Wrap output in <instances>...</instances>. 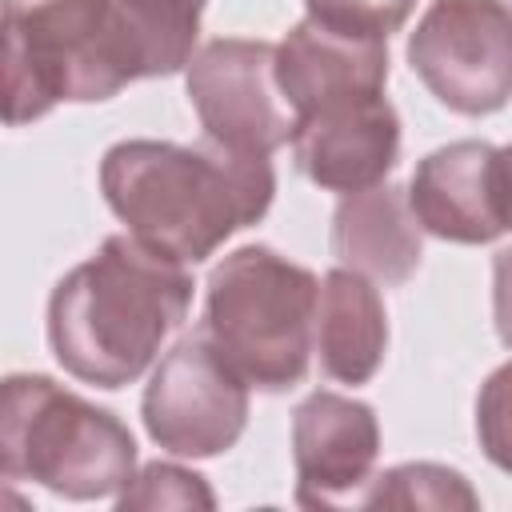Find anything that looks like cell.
<instances>
[{
    "label": "cell",
    "mask_w": 512,
    "mask_h": 512,
    "mask_svg": "<svg viewBox=\"0 0 512 512\" xmlns=\"http://www.w3.org/2000/svg\"><path fill=\"white\" fill-rule=\"evenodd\" d=\"M100 192L144 248L200 264L268 212L276 172L268 156L232 152L216 140H120L100 160Z\"/></svg>",
    "instance_id": "6da1fadb"
},
{
    "label": "cell",
    "mask_w": 512,
    "mask_h": 512,
    "mask_svg": "<svg viewBox=\"0 0 512 512\" xmlns=\"http://www.w3.org/2000/svg\"><path fill=\"white\" fill-rule=\"evenodd\" d=\"M188 308V264L120 232L52 288L48 344L68 376L112 392L156 364L160 344L188 320Z\"/></svg>",
    "instance_id": "7a4b0ae2"
},
{
    "label": "cell",
    "mask_w": 512,
    "mask_h": 512,
    "mask_svg": "<svg viewBox=\"0 0 512 512\" xmlns=\"http://www.w3.org/2000/svg\"><path fill=\"white\" fill-rule=\"evenodd\" d=\"M136 472L128 424L52 376H0V480H36L64 500L116 496Z\"/></svg>",
    "instance_id": "3957f363"
},
{
    "label": "cell",
    "mask_w": 512,
    "mask_h": 512,
    "mask_svg": "<svg viewBox=\"0 0 512 512\" xmlns=\"http://www.w3.org/2000/svg\"><path fill=\"white\" fill-rule=\"evenodd\" d=\"M316 272L268 244H244L208 272L200 332L260 392H284L304 380L312 360Z\"/></svg>",
    "instance_id": "277c9868"
},
{
    "label": "cell",
    "mask_w": 512,
    "mask_h": 512,
    "mask_svg": "<svg viewBox=\"0 0 512 512\" xmlns=\"http://www.w3.org/2000/svg\"><path fill=\"white\" fill-rule=\"evenodd\" d=\"M124 88L108 52V0H0V120L20 128L60 100Z\"/></svg>",
    "instance_id": "5b68a950"
},
{
    "label": "cell",
    "mask_w": 512,
    "mask_h": 512,
    "mask_svg": "<svg viewBox=\"0 0 512 512\" xmlns=\"http://www.w3.org/2000/svg\"><path fill=\"white\" fill-rule=\"evenodd\" d=\"M408 64L460 116L500 112L512 96V20L504 0H432L408 36Z\"/></svg>",
    "instance_id": "8992f818"
},
{
    "label": "cell",
    "mask_w": 512,
    "mask_h": 512,
    "mask_svg": "<svg viewBox=\"0 0 512 512\" xmlns=\"http://www.w3.org/2000/svg\"><path fill=\"white\" fill-rule=\"evenodd\" d=\"M140 416L152 444L164 452L208 460L240 440L248 424V384L204 332H192L176 340L152 368Z\"/></svg>",
    "instance_id": "52a82bcc"
},
{
    "label": "cell",
    "mask_w": 512,
    "mask_h": 512,
    "mask_svg": "<svg viewBox=\"0 0 512 512\" xmlns=\"http://www.w3.org/2000/svg\"><path fill=\"white\" fill-rule=\"evenodd\" d=\"M184 84L204 140L248 156H272L292 140L296 116L276 84V44L240 36L208 40L184 64Z\"/></svg>",
    "instance_id": "ba28073f"
},
{
    "label": "cell",
    "mask_w": 512,
    "mask_h": 512,
    "mask_svg": "<svg viewBox=\"0 0 512 512\" xmlns=\"http://www.w3.org/2000/svg\"><path fill=\"white\" fill-rule=\"evenodd\" d=\"M404 196L420 232L492 244L508 232V152L488 140H452L416 164Z\"/></svg>",
    "instance_id": "9c48e42d"
},
{
    "label": "cell",
    "mask_w": 512,
    "mask_h": 512,
    "mask_svg": "<svg viewBox=\"0 0 512 512\" xmlns=\"http://www.w3.org/2000/svg\"><path fill=\"white\" fill-rule=\"evenodd\" d=\"M380 456V424L364 400L312 392L292 412L296 504L340 508L356 504Z\"/></svg>",
    "instance_id": "30bf717a"
},
{
    "label": "cell",
    "mask_w": 512,
    "mask_h": 512,
    "mask_svg": "<svg viewBox=\"0 0 512 512\" xmlns=\"http://www.w3.org/2000/svg\"><path fill=\"white\" fill-rule=\"evenodd\" d=\"M276 84L296 120L376 100L388 84V40L336 32L304 16L276 44Z\"/></svg>",
    "instance_id": "8fae6325"
},
{
    "label": "cell",
    "mask_w": 512,
    "mask_h": 512,
    "mask_svg": "<svg viewBox=\"0 0 512 512\" xmlns=\"http://www.w3.org/2000/svg\"><path fill=\"white\" fill-rule=\"evenodd\" d=\"M296 168L324 192H360L380 184L400 156V116L388 96L300 116L292 128Z\"/></svg>",
    "instance_id": "7c38bea8"
},
{
    "label": "cell",
    "mask_w": 512,
    "mask_h": 512,
    "mask_svg": "<svg viewBox=\"0 0 512 512\" xmlns=\"http://www.w3.org/2000/svg\"><path fill=\"white\" fill-rule=\"evenodd\" d=\"M332 256L340 268H352L372 284H404L424 256L420 224L404 188L380 180L348 192L332 216Z\"/></svg>",
    "instance_id": "4fadbf2b"
},
{
    "label": "cell",
    "mask_w": 512,
    "mask_h": 512,
    "mask_svg": "<svg viewBox=\"0 0 512 512\" xmlns=\"http://www.w3.org/2000/svg\"><path fill=\"white\" fill-rule=\"evenodd\" d=\"M384 348L388 316L380 288L352 268H332L316 288L312 316V352L320 356V372L336 384H368L380 372Z\"/></svg>",
    "instance_id": "5bb4252c"
},
{
    "label": "cell",
    "mask_w": 512,
    "mask_h": 512,
    "mask_svg": "<svg viewBox=\"0 0 512 512\" xmlns=\"http://www.w3.org/2000/svg\"><path fill=\"white\" fill-rule=\"evenodd\" d=\"M208 0H108V52L124 84L180 72Z\"/></svg>",
    "instance_id": "9a60e30c"
},
{
    "label": "cell",
    "mask_w": 512,
    "mask_h": 512,
    "mask_svg": "<svg viewBox=\"0 0 512 512\" xmlns=\"http://www.w3.org/2000/svg\"><path fill=\"white\" fill-rule=\"evenodd\" d=\"M364 508H480L472 484L444 464H396L372 476L360 492Z\"/></svg>",
    "instance_id": "2e32d148"
},
{
    "label": "cell",
    "mask_w": 512,
    "mask_h": 512,
    "mask_svg": "<svg viewBox=\"0 0 512 512\" xmlns=\"http://www.w3.org/2000/svg\"><path fill=\"white\" fill-rule=\"evenodd\" d=\"M116 508H216L208 480L180 464H144L132 480L116 492Z\"/></svg>",
    "instance_id": "e0dca14e"
},
{
    "label": "cell",
    "mask_w": 512,
    "mask_h": 512,
    "mask_svg": "<svg viewBox=\"0 0 512 512\" xmlns=\"http://www.w3.org/2000/svg\"><path fill=\"white\" fill-rule=\"evenodd\" d=\"M416 0H304L308 20L352 32V36H380L388 40L396 28H404Z\"/></svg>",
    "instance_id": "ac0fdd59"
}]
</instances>
